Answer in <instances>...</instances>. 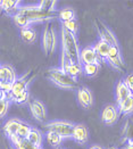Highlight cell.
<instances>
[{"label": "cell", "mask_w": 133, "mask_h": 149, "mask_svg": "<svg viewBox=\"0 0 133 149\" xmlns=\"http://www.w3.org/2000/svg\"><path fill=\"white\" fill-rule=\"evenodd\" d=\"M61 68H65L71 63H81V51L77 45V40L75 34L61 27Z\"/></svg>", "instance_id": "1"}, {"label": "cell", "mask_w": 133, "mask_h": 149, "mask_svg": "<svg viewBox=\"0 0 133 149\" xmlns=\"http://www.w3.org/2000/svg\"><path fill=\"white\" fill-rule=\"evenodd\" d=\"M18 14L25 16L32 24L38 22H47L50 19L59 18V12H46L39 8L38 6H27L21 7Z\"/></svg>", "instance_id": "2"}, {"label": "cell", "mask_w": 133, "mask_h": 149, "mask_svg": "<svg viewBox=\"0 0 133 149\" xmlns=\"http://www.w3.org/2000/svg\"><path fill=\"white\" fill-rule=\"evenodd\" d=\"M48 77L52 81L54 84L63 89H75L77 87L76 79H73L71 75H68L63 68H50L47 72Z\"/></svg>", "instance_id": "3"}, {"label": "cell", "mask_w": 133, "mask_h": 149, "mask_svg": "<svg viewBox=\"0 0 133 149\" xmlns=\"http://www.w3.org/2000/svg\"><path fill=\"white\" fill-rule=\"evenodd\" d=\"M46 127L49 131L55 132L59 134L63 139H65V138H73L75 125L66 121H54V122L48 123L46 125Z\"/></svg>", "instance_id": "4"}, {"label": "cell", "mask_w": 133, "mask_h": 149, "mask_svg": "<svg viewBox=\"0 0 133 149\" xmlns=\"http://www.w3.org/2000/svg\"><path fill=\"white\" fill-rule=\"evenodd\" d=\"M36 70H30L29 72H26L24 75H22L21 77H18L15 83L13 84V90L12 93L9 96H16L19 95L22 92L27 91V86L30 84V82L36 77ZM8 96V97H9Z\"/></svg>", "instance_id": "5"}, {"label": "cell", "mask_w": 133, "mask_h": 149, "mask_svg": "<svg viewBox=\"0 0 133 149\" xmlns=\"http://www.w3.org/2000/svg\"><path fill=\"white\" fill-rule=\"evenodd\" d=\"M95 24H96V29H97L98 34H99V37H100V40L107 42L110 46H116V47H118L116 37L114 36V33L109 30L106 25L104 24L101 21H99V19H96V21H95Z\"/></svg>", "instance_id": "6"}, {"label": "cell", "mask_w": 133, "mask_h": 149, "mask_svg": "<svg viewBox=\"0 0 133 149\" xmlns=\"http://www.w3.org/2000/svg\"><path fill=\"white\" fill-rule=\"evenodd\" d=\"M107 61L118 72H125L126 71V66H125V63L123 62L121 51H120L118 47H116V46H111L110 47V51H109Z\"/></svg>", "instance_id": "7"}, {"label": "cell", "mask_w": 133, "mask_h": 149, "mask_svg": "<svg viewBox=\"0 0 133 149\" xmlns=\"http://www.w3.org/2000/svg\"><path fill=\"white\" fill-rule=\"evenodd\" d=\"M55 45H56V37H55L54 29L49 24H47L45 31H43V36H42V47L47 55H50L51 52H54Z\"/></svg>", "instance_id": "8"}, {"label": "cell", "mask_w": 133, "mask_h": 149, "mask_svg": "<svg viewBox=\"0 0 133 149\" xmlns=\"http://www.w3.org/2000/svg\"><path fill=\"white\" fill-rule=\"evenodd\" d=\"M118 107L114 105H107L104 107L101 112V120L105 124L111 125L114 124L118 118Z\"/></svg>", "instance_id": "9"}, {"label": "cell", "mask_w": 133, "mask_h": 149, "mask_svg": "<svg viewBox=\"0 0 133 149\" xmlns=\"http://www.w3.org/2000/svg\"><path fill=\"white\" fill-rule=\"evenodd\" d=\"M29 108L31 111V114L32 116L36 118V121H45L46 120V107L45 105L39 101V100H31L29 101Z\"/></svg>", "instance_id": "10"}, {"label": "cell", "mask_w": 133, "mask_h": 149, "mask_svg": "<svg viewBox=\"0 0 133 149\" xmlns=\"http://www.w3.org/2000/svg\"><path fill=\"white\" fill-rule=\"evenodd\" d=\"M17 79L18 77L16 76V72H15V70L10 65H6V64L1 65V68H0V80H1V83L14 84Z\"/></svg>", "instance_id": "11"}, {"label": "cell", "mask_w": 133, "mask_h": 149, "mask_svg": "<svg viewBox=\"0 0 133 149\" xmlns=\"http://www.w3.org/2000/svg\"><path fill=\"white\" fill-rule=\"evenodd\" d=\"M99 57L95 47H85L84 49L81 50V64L86 65V64H95L98 63Z\"/></svg>", "instance_id": "12"}, {"label": "cell", "mask_w": 133, "mask_h": 149, "mask_svg": "<svg viewBox=\"0 0 133 149\" xmlns=\"http://www.w3.org/2000/svg\"><path fill=\"white\" fill-rule=\"evenodd\" d=\"M77 100L81 106L84 108H90L93 104V97L91 91L88 88H79L77 90Z\"/></svg>", "instance_id": "13"}, {"label": "cell", "mask_w": 133, "mask_h": 149, "mask_svg": "<svg viewBox=\"0 0 133 149\" xmlns=\"http://www.w3.org/2000/svg\"><path fill=\"white\" fill-rule=\"evenodd\" d=\"M21 123H22V121L16 120V118L7 121L5 123V125H3V131H5L6 136L9 139L13 137H16L18 134V131H19V127H21Z\"/></svg>", "instance_id": "14"}, {"label": "cell", "mask_w": 133, "mask_h": 149, "mask_svg": "<svg viewBox=\"0 0 133 149\" xmlns=\"http://www.w3.org/2000/svg\"><path fill=\"white\" fill-rule=\"evenodd\" d=\"M88 138H89V132H88V129L85 127L84 125L82 124L75 125L74 133H73V139L76 142H79L81 145H84L85 142L88 141Z\"/></svg>", "instance_id": "15"}, {"label": "cell", "mask_w": 133, "mask_h": 149, "mask_svg": "<svg viewBox=\"0 0 133 149\" xmlns=\"http://www.w3.org/2000/svg\"><path fill=\"white\" fill-rule=\"evenodd\" d=\"M9 140L12 141V143L15 146L16 149H42L40 146H36L34 143L30 142L27 139H22L18 136L10 138Z\"/></svg>", "instance_id": "16"}, {"label": "cell", "mask_w": 133, "mask_h": 149, "mask_svg": "<svg viewBox=\"0 0 133 149\" xmlns=\"http://www.w3.org/2000/svg\"><path fill=\"white\" fill-rule=\"evenodd\" d=\"M131 96H132V92L130 91V89L125 84V82L120 81L116 86V100H117V102H121V101L131 97Z\"/></svg>", "instance_id": "17"}, {"label": "cell", "mask_w": 133, "mask_h": 149, "mask_svg": "<svg viewBox=\"0 0 133 149\" xmlns=\"http://www.w3.org/2000/svg\"><path fill=\"white\" fill-rule=\"evenodd\" d=\"M93 47H95V49H96V51H97L99 59H107V58H108L109 51H110V47H111L109 43L105 42V41H102V40H100V41H98Z\"/></svg>", "instance_id": "18"}, {"label": "cell", "mask_w": 133, "mask_h": 149, "mask_svg": "<svg viewBox=\"0 0 133 149\" xmlns=\"http://www.w3.org/2000/svg\"><path fill=\"white\" fill-rule=\"evenodd\" d=\"M0 6H1L2 10H5L7 14L15 13V15H16L18 13V10L21 9L19 1H15V0H2L0 2Z\"/></svg>", "instance_id": "19"}, {"label": "cell", "mask_w": 133, "mask_h": 149, "mask_svg": "<svg viewBox=\"0 0 133 149\" xmlns=\"http://www.w3.org/2000/svg\"><path fill=\"white\" fill-rule=\"evenodd\" d=\"M68 75H71L73 79H76L79 75L82 74L83 72V65L81 63H71L65 68H63Z\"/></svg>", "instance_id": "20"}, {"label": "cell", "mask_w": 133, "mask_h": 149, "mask_svg": "<svg viewBox=\"0 0 133 149\" xmlns=\"http://www.w3.org/2000/svg\"><path fill=\"white\" fill-rule=\"evenodd\" d=\"M118 111L124 115H130L133 113V95L131 97L118 102Z\"/></svg>", "instance_id": "21"}, {"label": "cell", "mask_w": 133, "mask_h": 149, "mask_svg": "<svg viewBox=\"0 0 133 149\" xmlns=\"http://www.w3.org/2000/svg\"><path fill=\"white\" fill-rule=\"evenodd\" d=\"M21 38L24 42H27V43H32L34 42L36 38V31L31 27H26V29H22L21 30Z\"/></svg>", "instance_id": "22"}, {"label": "cell", "mask_w": 133, "mask_h": 149, "mask_svg": "<svg viewBox=\"0 0 133 149\" xmlns=\"http://www.w3.org/2000/svg\"><path fill=\"white\" fill-rule=\"evenodd\" d=\"M46 138H47V142L51 147H58L61 143V141H63V138L59 134H57L55 132H51V131H48Z\"/></svg>", "instance_id": "23"}, {"label": "cell", "mask_w": 133, "mask_h": 149, "mask_svg": "<svg viewBox=\"0 0 133 149\" xmlns=\"http://www.w3.org/2000/svg\"><path fill=\"white\" fill-rule=\"evenodd\" d=\"M27 140H29L30 142L36 145V146H40V147H41V143H42V134H41V132H40L39 130L32 129V131H31L30 136L27 138Z\"/></svg>", "instance_id": "24"}, {"label": "cell", "mask_w": 133, "mask_h": 149, "mask_svg": "<svg viewBox=\"0 0 133 149\" xmlns=\"http://www.w3.org/2000/svg\"><path fill=\"white\" fill-rule=\"evenodd\" d=\"M14 22L16 23L17 26L21 27V30H22V29H26V27H30V25L32 24L25 16L18 14V13H17L16 15H14Z\"/></svg>", "instance_id": "25"}, {"label": "cell", "mask_w": 133, "mask_h": 149, "mask_svg": "<svg viewBox=\"0 0 133 149\" xmlns=\"http://www.w3.org/2000/svg\"><path fill=\"white\" fill-rule=\"evenodd\" d=\"M59 18L64 22H68V21H74L75 19V13L71 8H64L59 12Z\"/></svg>", "instance_id": "26"}, {"label": "cell", "mask_w": 133, "mask_h": 149, "mask_svg": "<svg viewBox=\"0 0 133 149\" xmlns=\"http://www.w3.org/2000/svg\"><path fill=\"white\" fill-rule=\"evenodd\" d=\"M56 1H52V0H43V1H40L38 3V7L41 8L42 10H46V12H56L55 10V7H56Z\"/></svg>", "instance_id": "27"}, {"label": "cell", "mask_w": 133, "mask_h": 149, "mask_svg": "<svg viewBox=\"0 0 133 149\" xmlns=\"http://www.w3.org/2000/svg\"><path fill=\"white\" fill-rule=\"evenodd\" d=\"M98 71H99V63L83 65V72L88 76H95L98 73Z\"/></svg>", "instance_id": "28"}, {"label": "cell", "mask_w": 133, "mask_h": 149, "mask_svg": "<svg viewBox=\"0 0 133 149\" xmlns=\"http://www.w3.org/2000/svg\"><path fill=\"white\" fill-rule=\"evenodd\" d=\"M29 97H30L29 91H25V92H22V93L16 95V96H9L8 98L10 101H14L16 104H25L29 101Z\"/></svg>", "instance_id": "29"}, {"label": "cell", "mask_w": 133, "mask_h": 149, "mask_svg": "<svg viewBox=\"0 0 133 149\" xmlns=\"http://www.w3.org/2000/svg\"><path fill=\"white\" fill-rule=\"evenodd\" d=\"M31 131H32V127L30 126V125L27 124V123H25V122H22L21 123V127H19V131H18V137L22 138V139H27L29 136H30V133H31Z\"/></svg>", "instance_id": "30"}, {"label": "cell", "mask_w": 133, "mask_h": 149, "mask_svg": "<svg viewBox=\"0 0 133 149\" xmlns=\"http://www.w3.org/2000/svg\"><path fill=\"white\" fill-rule=\"evenodd\" d=\"M9 104H10L9 98H1L0 99V116H1V118H3L5 115L8 112Z\"/></svg>", "instance_id": "31"}, {"label": "cell", "mask_w": 133, "mask_h": 149, "mask_svg": "<svg viewBox=\"0 0 133 149\" xmlns=\"http://www.w3.org/2000/svg\"><path fill=\"white\" fill-rule=\"evenodd\" d=\"M61 27H64L65 30L70 31V32H71V33H73V34H76V32H77V29H79V25H77V23H76V21L74 19V21L64 22Z\"/></svg>", "instance_id": "32"}, {"label": "cell", "mask_w": 133, "mask_h": 149, "mask_svg": "<svg viewBox=\"0 0 133 149\" xmlns=\"http://www.w3.org/2000/svg\"><path fill=\"white\" fill-rule=\"evenodd\" d=\"M124 82H125V84L127 86V88L130 89V91L132 92V95H133V74H129V75H127Z\"/></svg>", "instance_id": "33"}, {"label": "cell", "mask_w": 133, "mask_h": 149, "mask_svg": "<svg viewBox=\"0 0 133 149\" xmlns=\"http://www.w3.org/2000/svg\"><path fill=\"white\" fill-rule=\"evenodd\" d=\"M89 149H102V148H101L100 146H91Z\"/></svg>", "instance_id": "34"}, {"label": "cell", "mask_w": 133, "mask_h": 149, "mask_svg": "<svg viewBox=\"0 0 133 149\" xmlns=\"http://www.w3.org/2000/svg\"><path fill=\"white\" fill-rule=\"evenodd\" d=\"M126 149H133V143H130L129 146H127V148Z\"/></svg>", "instance_id": "35"}, {"label": "cell", "mask_w": 133, "mask_h": 149, "mask_svg": "<svg viewBox=\"0 0 133 149\" xmlns=\"http://www.w3.org/2000/svg\"><path fill=\"white\" fill-rule=\"evenodd\" d=\"M110 149H116V148H110Z\"/></svg>", "instance_id": "36"}, {"label": "cell", "mask_w": 133, "mask_h": 149, "mask_svg": "<svg viewBox=\"0 0 133 149\" xmlns=\"http://www.w3.org/2000/svg\"><path fill=\"white\" fill-rule=\"evenodd\" d=\"M7 149H10V148H7Z\"/></svg>", "instance_id": "37"}]
</instances>
